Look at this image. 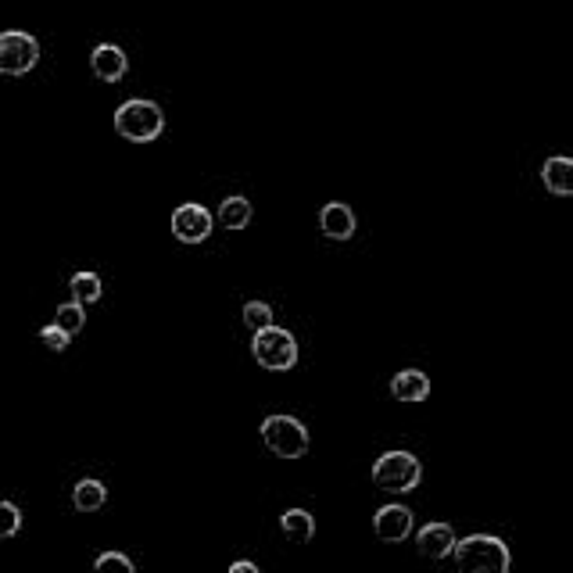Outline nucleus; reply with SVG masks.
<instances>
[{
	"mask_svg": "<svg viewBox=\"0 0 573 573\" xmlns=\"http://www.w3.org/2000/svg\"><path fill=\"white\" fill-rule=\"evenodd\" d=\"M452 559L462 573H505L513 566V552L495 534H470V538H462L455 545Z\"/></svg>",
	"mask_w": 573,
	"mask_h": 573,
	"instance_id": "1",
	"label": "nucleus"
},
{
	"mask_svg": "<svg viewBox=\"0 0 573 573\" xmlns=\"http://www.w3.org/2000/svg\"><path fill=\"white\" fill-rule=\"evenodd\" d=\"M420 480H423L420 459L412 452H402V448L384 452L373 462V484L380 491H387V495H409V491L420 488Z\"/></svg>",
	"mask_w": 573,
	"mask_h": 573,
	"instance_id": "2",
	"label": "nucleus"
},
{
	"mask_svg": "<svg viewBox=\"0 0 573 573\" xmlns=\"http://www.w3.org/2000/svg\"><path fill=\"white\" fill-rule=\"evenodd\" d=\"M165 129V115L154 101H144V97H133L115 112V133L133 144H151V140L162 137Z\"/></svg>",
	"mask_w": 573,
	"mask_h": 573,
	"instance_id": "3",
	"label": "nucleus"
},
{
	"mask_svg": "<svg viewBox=\"0 0 573 573\" xmlns=\"http://www.w3.org/2000/svg\"><path fill=\"white\" fill-rule=\"evenodd\" d=\"M251 355H255L258 366L269 369V373H287V369H294V362H298V341H294L291 330H283V326L273 323L251 337Z\"/></svg>",
	"mask_w": 573,
	"mask_h": 573,
	"instance_id": "4",
	"label": "nucleus"
},
{
	"mask_svg": "<svg viewBox=\"0 0 573 573\" xmlns=\"http://www.w3.org/2000/svg\"><path fill=\"white\" fill-rule=\"evenodd\" d=\"M262 441L280 459H301L308 452V430L294 416H266L262 423Z\"/></svg>",
	"mask_w": 573,
	"mask_h": 573,
	"instance_id": "5",
	"label": "nucleus"
},
{
	"mask_svg": "<svg viewBox=\"0 0 573 573\" xmlns=\"http://www.w3.org/2000/svg\"><path fill=\"white\" fill-rule=\"evenodd\" d=\"M40 65V43L22 29L0 33V72L4 76H26Z\"/></svg>",
	"mask_w": 573,
	"mask_h": 573,
	"instance_id": "6",
	"label": "nucleus"
},
{
	"mask_svg": "<svg viewBox=\"0 0 573 573\" xmlns=\"http://www.w3.org/2000/svg\"><path fill=\"white\" fill-rule=\"evenodd\" d=\"M212 212H208L205 205H180L176 212H172V237L180 240V244H205L208 237H212Z\"/></svg>",
	"mask_w": 573,
	"mask_h": 573,
	"instance_id": "7",
	"label": "nucleus"
},
{
	"mask_svg": "<svg viewBox=\"0 0 573 573\" xmlns=\"http://www.w3.org/2000/svg\"><path fill=\"white\" fill-rule=\"evenodd\" d=\"M416 527L412 520V509L405 505H380L377 516H373V531H377L380 541H405Z\"/></svg>",
	"mask_w": 573,
	"mask_h": 573,
	"instance_id": "8",
	"label": "nucleus"
},
{
	"mask_svg": "<svg viewBox=\"0 0 573 573\" xmlns=\"http://www.w3.org/2000/svg\"><path fill=\"white\" fill-rule=\"evenodd\" d=\"M455 531L448 523H427L420 534H416V552L423 559H448L455 552Z\"/></svg>",
	"mask_w": 573,
	"mask_h": 573,
	"instance_id": "9",
	"label": "nucleus"
},
{
	"mask_svg": "<svg viewBox=\"0 0 573 573\" xmlns=\"http://www.w3.org/2000/svg\"><path fill=\"white\" fill-rule=\"evenodd\" d=\"M90 69H94V76L101 79V83H119L129 72V58L115 43H101V47H94V54H90Z\"/></svg>",
	"mask_w": 573,
	"mask_h": 573,
	"instance_id": "10",
	"label": "nucleus"
},
{
	"mask_svg": "<svg viewBox=\"0 0 573 573\" xmlns=\"http://www.w3.org/2000/svg\"><path fill=\"white\" fill-rule=\"evenodd\" d=\"M319 230L330 240H351L355 237V212H351L344 201H330L319 212Z\"/></svg>",
	"mask_w": 573,
	"mask_h": 573,
	"instance_id": "11",
	"label": "nucleus"
},
{
	"mask_svg": "<svg viewBox=\"0 0 573 573\" xmlns=\"http://www.w3.org/2000/svg\"><path fill=\"white\" fill-rule=\"evenodd\" d=\"M391 394L398 398V402H405V405L423 402V398L430 394V377L423 373V369H402V373H394Z\"/></svg>",
	"mask_w": 573,
	"mask_h": 573,
	"instance_id": "12",
	"label": "nucleus"
},
{
	"mask_svg": "<svg viewBox=\"0 0 573 573\" xmlns=\"http://www.w3.org/2000/svg\"><path fill=\"white\" fill-rule=\"evenodd\" d=\"M541 183H545L548 194L570 197L573 194V158H563V154L548 158V162L541 165Z\"/></svg>",
	"mask_w": 573,
	"mask_h": 573,
	"instance_id": "13",
	"label": "nucleus"
},
{
	"mask_svg": "<svg viewBox=\"0 0 573 573\" xmlns=\"http://www.w3.org/2000/svg\"><path fill=\"white\" fill-rule=\"evenodd\" d=\"M280 531L294 541V545H308V541L316 538V516L305 513V509H287L280 516Z\"/></svg>",
	"mask_w": 573,
	"mask_h": 573,
	"instance_id": "14",
	"label": "nucleus"
},
{
	"mask_svg": "<svg viewBox=\"0 0 573 573\" xmlns=\"http://www.w3.org/2000/svg\"><path fill=\"white\" fill-rule=\"evenodd\" d=\"M104 502H108V488L97 477H83L72 488V505H76L79 513H97Z\"/></svg>",
	"mask_w": 573,
	"mask_h": 573,
	"instance_id": "15",
	"label": "nucleus"
},
{
	"mask_svg": "<svg viewBox=\"0 0 573 573\" xmlns=\"http://www.w3.org/2000/svg\"><path fill=\"white\" fill-rule=\"evenodd\" d=\"M251 201L248 197H240V194H233V197H226V201H219V223L226 226V230H244V226L251 223Z\"/></svg>",
	"mask_w": 573,
	"mask_h": 573,
	"instance_id": "16",
	"label": "nucleus"
},
{
	"mask_svg": "<svg viewBox=\"0 0 573 573\" xmlns=\"http://www.w3.org/2000/svg\"><path fill=\"white\" fill-rule=\"evenodd\" d=\"M69 291H72V298H76L79 305H94V301H101V294H104L101 276H97V273H76L69 280Z\"/></svg>",
	"mask_w": 573,
	"mask_h": 573,
	"instance_id": "17",
	"label": "nucleus"
},
{
	"mask_svg": "<svg viewBox=\"0 0 573 573\" xmlns=\"http://www.w3.org/2000/svg\"><path fill=\"white\" fill-rule=\"evenodd\" d=\"M54 323L61 326V330H69L72 337L79 334L86 326V305H79L76 298L69 301V305H58V316H54Z\"/></svg>",
	"mask_w": 573,
	"mask_h": 573,
	"instance_id": "18",
	"label": "nucleus"
},
{
	"mask_svg": "<svg viewBox=\"0 0 573 573\" xmlns=\"http://www.w3.org/2000/svg\"><path fill=\"white\" fill-rule=\"evenodd\" d=\"M273 323H276V316L266 301H248V305H244V326H248L251 334H258V330H266V326H273Z\"/></svg>",
	"mask_w": 573,
	"mask_h": 573,
	"instance_id": "19",
	"label": "nucleus"
},
{
	"mask_svg": "<svg viewBox=\"0 0 573 573\" xmlns=\"http://www.w3.org/2000/svg\"><path fill=\"white\" fill-rule=\"evenodd\" d=\"M22 531V513L15 502H0V538H15Z\"/></svg>",
	"mask_w": 573,
	"mask_h": 573,
	"instance_id": "20",
	"label": "nucleus"
},
{
	"mask_svg": "<svg viewBox=\"0 0 573 573\" xmlns=\"http://www.w3.org/2000/svg\"><path fill=\"white\" fill-rule=\"evenodd\" d=\"M94 566L101 573H133V559L126 552H101Z\"/></svg>",
	"mask_w": 573,
	"mask_h": 573,
	"instance_id": "21",
	"label": "nucleus"
},
{
	"mask_svg": "<svg viewBox=\"0 0 573 573\" xmlns=\"http://www.w3.org/2000/svg\"><path fill=\"white\" fill-rule=\"evenodd\" d=\"M69 341H72V334H69V330H61L58 323L43 326V330H40V344L47 351H65V348H69Z\"/></svg>",
	"mask_w": 573,
	"mask_h": 573,
	"instance_id": "22",
	"label": "nucleus"
},
{
	"mask_svg": "<svg viewBox=\"0 0 573 573\" xmlns=\"http://www.w3.org/2000/svg\"><path fill=\"white\" fill-rule=\"evenodd\" d=\"M230 573H262V570H258L255 563H233V566H230Z\"/></svg>",
	"mask_w": 573,
	"mask_h": 573,
	"instance_id": "23",
	"label": "nucleus"
}]
</instances>
